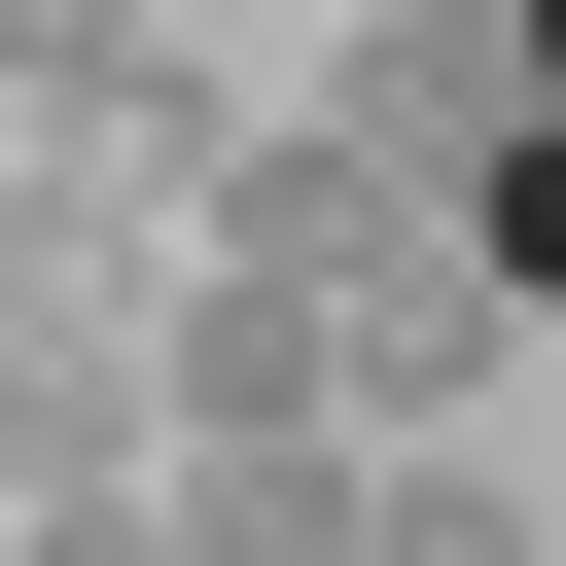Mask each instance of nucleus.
Instances as JSON below:
<instances>
[{"label": "nucleus", "instance_id": "nucleus-1", "mask_svg": "<svg viewBox=\"0 0 566 566\" xmlns=\"http://www.w3.org/2000/svg\"><path fill=\"white\" fill-rule=\"evenodd\" d=\"M212 248H248V283H283V318H318V354H354V389H389V424H424V389H460V354H495V318H531V283H495V212H460V177H424V142H354V106H283V142H248V212H212Z\"/></svg>", "mask_w": 566, "mask_h": 566}, {"label": "nucleus", "instance_id": "nucleus-2", "mask_svg": "<svg viewBox=\"0 0 566 566\" xmlns=\"http://www.w3.org/2000/svg\"><path fill=\"white\" fill-rule=\"evenodd\" d=\"M0 106H35V248H142V283H177V248L248 212V106H212L142 0H35V35H0Z\"/></svg>", "mask_w": 566, "mask_h": 566}, {"label": "nucleus", "instance_id": "nucleus-3", "mask_svg": "<svg viewBox=\"0 0 566 566\" xmlns=\"http://www.w3.org/2000/svg\"><path fill=\"white\" fill-rule=\"evenodd\" d=\"M318 106H354V142H424V177H495V106H531V0H354V35H318Z\"/></svg>", "mask_w": 566, "mask_h": 566}, {"label": "nucleus", "instance_id": "nucleus-4", "mask_svg": "<svg viewBox=\"0 0 566 566\" xmlns=\"http://www.w3.org/2000/svg\"><path fill=\"white\" fill-rule=\"evenodd\" d=\"M354 566H566V495L460 460V424H389V460H354Z\"/></svg>", "mask_w": 566, "mask_h": 566}, {"label": "nucleus", "instance_id": "nucleus-5", "mask_svg": "<svg viewBox=\"0 0 566 566\" xmlns=\"http://www.w3.org/2000/svg\"><path fill=\"white\" fill-rule=\"evenodd\" d=\"M177 531H212V566H354V460H318V424H177Z\"/></svg>", "mask_w": 566, "mask_h": 566}, {"label": "nucleus", "instance_id": "nucleus-6", "mask_svg": "<svg viewBox=\"0 0 566 566\" xmlns=\"http://www.w3.org/2000/svg\"><path fill=\"white\" fill-rule=\"evenodd\" d=\"M460 212H495V283H531V318H566V71H531V106H495V177H460Z\"/></svg>", "mask_w": 566, "mask_h": 566}, {"label": "nucleus", "instance_id": "nucleus-7", "mask_svg": "<svg viewBox=\"0 0 566 566\" xmlns=\"http://www.w3.org/2000/svg\"><path fill=\"white\" fill-rule=\"evenodd\" d=\"M0 566H212V531H177V460H106V495H0Z\"/></svg>", "mask_w": 566, "mask_h": 566}, {"label": "nucleus", "instance_id": "nucleus-8", "mask_svg": "<svg viewBox=\"0 0 566 566\" xmlns=\"http://www.w3.org/2000/svg\"><path fill=\"white\" fill-rule=\"evenodd\" d=\"M531 71H566V0H531Z\"/></svg>", "mask_w": 566, "mask_h": 566}, {"label": "nucleus", "instance_id": "nucleus-9", "mask_svg": "<svg viewBox=\"0 0 566 566\" xmlns=\"http://www.w3.org/2000/svg\"><path fill=\"white\" fill-rule=\"evenodd\" d=\"M0 35H35V0H0Z\"/></svg>", "mask_w": 566, "mask_h": 566}]
</instances>
